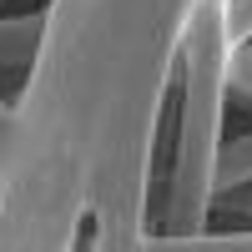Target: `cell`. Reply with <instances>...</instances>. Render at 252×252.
I'll list each match as a JSON object with an SVG mask.
<instances>
[{
	"mask_svg": "<svg viewBox=\"0 0 252 252\" xmlns=\"http://www.w3.org/2000/svg\"><path fill=\"white\" fill-rule=\"evenodd\" d=\"M227 0H197L182 26V61H187V101H182V146H177V177L166 197V232L146 247L172 252L182 237L207 227L217 202V152H222V106H227Z\"/></svg>",
	"mask_w": 252,
	"mask_h": 252,
	"instance_id": "1",
	"label": "cell"
},
{
	"mask_svg": "<svg viewBox=\"0 0 252 252\" xmlns=\"http://www.w3.org/2000/svg\"><path fill=\"white\" fill-rule=\"evenodd\" d=\"M46 35H51V15L0 20V66H26L35 51H46Z\"/></svg>",
	"mask_w": 252,
	"mask_h": 252,
	"instance_id": "2",
	"label": "cell"
},
{
	"mask_svg": "<svg viewBox=\"0 0 252 252\" xmlns=\"http://www.w3.org/2000/svg\"><path fill=\"white\" fill-rule=\"evenodd\" d=\"M247 182H252V131L237 136V141H227L217 152V197L237 192V187H247Z\"/></svg>",
	"mask_w": 252,
	"mask_h": 252,
	"instance_id": "3",
	"label": "cell"
},
{
	"mask_svg": "<svg viewBox=\"0 0 252 252\" xmlns=\"http://www.w3.org/2000/svg\"><path fill=\"white\" fill-rule=\"evenodd\" d=\"M172 252H252V232H192L182 237Z\"/></svg>",
	"mask_w": 252,
	"mask_h": 252,
	"instance_id": "4",
	"label": "cell"
},
{
	"mask_svg": "<svg viewBox=\"0 0 252 252\" xmlns=\"http://www.w3.org/2000/svg\"><path fill=\"white\" fill-rule=\"evenodd\" d=\"M227 86L252 101V46H247V40L232 46V56H227Z\"/></svg>",
	"mask_w": 252,
	"mask_h": 252,
	"instance_id": "5",
	"label": "cell"
},
{
	"mask_svg": "<svg viewBox=\"0 0 252 252\" xmlns=\"http://www.w3.org/2000/svg\"><path fill=\"white\" fill-rule=\"evenodd\" d=\"M222 20H227V40H232V46H242V40L252 35V0H227Z\"/></svg>",
	"mask_w": 252,
	"mask_h": 252,
	"instance_id": "6",
	"label": "cell"
},
{
	"mask_svg": "<svg viewBox=\"0 0 252 252\" xmlns=\"http://www.w3.org/2000/svg\"><path fill=\"white\" fill-rule=\"evenodd\" d=\"M212 212H237V217H252V182L237 187V192H222L212 202Z\"/></svg>",
	"mask_w": 252,
	"mask_h": 252,
	"instance_id": "7",
	"label": "cell"
},
{
	"mask_svg": "<svg viewBox=\"0 0 252 252\" xmlns=\"http://www.w3.org/2000/svg\"><path fill=\"white\" fill-rule=\"evenodd\" d=\"M5 152H10V111L0 101V202H5Z\"/></svg>",
	"mask_w": 252,
	"mask_h": 252,
	"instance_id": "8",
	"label": "cell"
}]
</instances>
